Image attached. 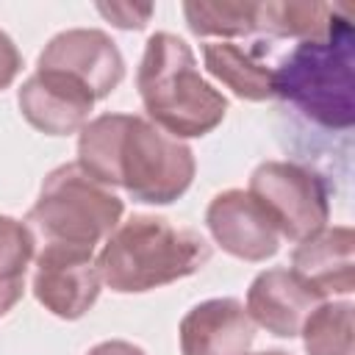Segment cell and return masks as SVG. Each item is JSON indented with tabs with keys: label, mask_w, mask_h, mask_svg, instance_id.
Listing matches in <instances>:
<instances>
[{
	"label": "cell",
	"mask_w": 355,
	"mask_h": 355,
	"mask_svg": "<svg viewBox=\"0 0 355 355\" xmlns=\"http://www.w3.org/2000/svg\"><path fill=\"white\" fill-rule=\"evenodd\" d=\"M105 186H122L136 202L169 205L194 180V153L136 114H100L80 128L78 161Z\"/></svg>",
	"instance_id": "obj_1"
},
{
	"label": "cell",
	"mask_w": 355,
	"mask_h": 355,
	"mask_svg": "<svg viewBox=\"0 0 355 355\" xmlns=\"http://www.w3.org/2000/svg\"><path fill=\"white\" fill-rule=\"evenodd\" d=\"M355 28L347 8L319 39L297 42L275 64V97L327 128L349 130L355 122Z\"/></svg>",
	"instance_id": "obj_2"
},
{
	"label": "cell",
	"mask_w": 355,
	"mask_h": 355,
	"mask_svg": "<svg viewBox=\"0 0 355 355\" xmlns=\"http://www.w3.org/2000/svg\"><path fill=\"white\" fill-rule=\"evenodd\" d=\"M211 258V244L191 227H178L164 216L133 214L103 241L97 269L103 286L116 294H141L200 272Z\"/></svg>",
	"instance_id": "obj_3"
},
{
	"label": "cell",
	"mask_w": 355,
	"mask_h": 355,
	"mask_svg": "<svg viewBox=\"0 0 355 355\" xmlns=\"http://www.w3.org/2000/svg\"><path fill=\"white\" fill-rule=\"evenodd\" d=\"M136 86L150 122L180 141L208 136L227 114V97L200 75L191 47L166 31L147 39Z\"/></svg>",
	"instance_id": "obj_4"
},
{
	"label": "cell",
	"mask_w": 355,
	"mask_h": 355,
	"mask_svg": "<svg viewBox=\"0 0 355 355\" xmlns=\"http://www.w3.org/2000/svg\"><path fill=\"white\" fill-rule=\"evenodd\" d=\"M122 214L125 202L111 186L94 180L78 164H61L42 180L25 222L44 244H69L94 252L122 222Z\"/></svg>",
	"instance_id": "obj_5"
},
{
	"label": "cell",
	"mask_w": 355,
	"mask_h": 355,
	"mask_svg": "<svg viewBox=\"0 0 355 355\" xmlns=\"http://www.w3.org/2000/svg\"><path fill=\"white\" fill-rule=\"evenodd\" d=\"M272 216L280 239L302 241L330 219V197L322 175L294 161H263L247 189Z\"/></svg>",
	"instance_id": "obj_6"
},
{
	"label": "cell",
	"mask_w": 355,
	"mask_h": 355,
	"mask_svg": "<svg viewBox=\"0 0 355 355\" xmlns=\"http://www.w3.org/2000/svg\"><path fill=\"white\" fill-rule=\"evenodd\" d=\"M100 269L92 250L44 244L33 266V294L58 319H80L100 297Z\"/></svg>",
	"instance_id": "obj_7"
},
{
	"label": "cell",
	"mask_w": 355,
	"mask_h": 355,
	"mask_svg": "<svg viewBox=\"0 0 355 355\" xmlns=\"http://www.w3.org/2000/svg\"><path fill=\"white\" fill-rule=\"evenodd\" d=\"M211 239L239 261H266L280 250V230L266 208L244 189L219 191L205 208Z\"/></svg>",
	"instance_id": "obj_8"
},
{
	"label": "cell",
	"mask_w": 355,
	"mask_h": 355,
	"mask_svg": "<svg viewBox=\"0 0 355 355\" xmlns=\"http://www.w3.org/2000/svg\"><path fill=\"white\" fill-rule=\"evenodd\" d=\"M36 67L78 78L97 100L108 97L125 78V58L116 42L97 28H69L55 33L39 53Z\"/></svg>",
	"instance_id": "obj_9"
},
{
	"label": "cell",
	"mask_w": 355,
	"mask_h": 355,
	"mask_svg": "<svg viewBox=\"0 0 355 355\" xmlns=\"http://www.w3.org/2000/svg\"><path fill=\"white\" fill-rule=\"evenodd\" d=\"M97 97L78 78L58 69H39L25 78L17 92V105L22 116L47 136L80 133L89 122Z\"/></svg>",
	"instance_id": "obj_10"
},
{
	"label": "cell",
	"mask_w": 355,
	"mask_h": 355,
	"mask_svg": "<svg viewBox=\"0 0 355 355\" xmlns=\"http://www.w3.org/2000/svg\"><path fill=\"white\" fill-rule=\"evenodd\" d=\"M324 302L297 272L291 269H263L247 288V313L252 324L263 327L277 338L300 336L305 319Z\"/></svg>",
	"instance_id": "obj_11"
},
{
	"label": "cell",
	"mask_w": 355,
	"mask_h": 355,
	"mask_svg": "<svg viewBox=\"0 0 355 355\" xmlns=\"http://www.w3.org/2000/svg\"><path fill=\"white\" fill-rule=\"evenodd\" d=\"M183 355H247L255 338V324L236 297H214L197 302L180 319Z\"/></svg>",
	"instance_id": "obj_12"
},
{
	"label": "cell",
	"mask_w": 355,
	"mask_h": 355,
	"mask_svg": "<svg viewBox=\"0 0 355 355\" xmlns=\"http://www.w3.org/2000/svg\"><path fill=\"white\" fill-rule=\"evenodd\" d=\"M355 233L347 225H324L308 239L297 241L291 252V272H297L324 300L352 294L355 288Z\"/></svg>",
	"instance_id": "obj_13"
},
{
	"label": "cell",
	"mask_w": 355,
	"mask_h": 355,
	"mask_svg": "<svg viewBox=\"0 0 355 355\" xmlns=\"http://www.w3.org/2000/svg\"><path fill=\"white\" fill-rule=\"evenodd\" d=\"M208 75L225 83L236 97L263 103L275 97V64L261 58V47L233 42H208L202 47Z\"/></svg>",
	"instance_id": "obj_14"
},
{
	"label": "cell",
	"mask_w": 355,
	"mask_h": 355,
	"mask_svg": "<svg viewBox=\"0 0 355 355\" xmlns=\"http://www.w3.org/2000/svg\"><path fill=\"white\" fill-rule=\"evenodd\" d=\"M344 6L316 0H266L258 3V33L272 39H319L330 31Z\"/></svg>",
	"instance_id": "obj_15"
},
{
	"label": "cell",
	"mask_w": 355,
	"mask_h": 355,
	"mask_svg": "<svg viewBox=\"0 0 355 355\" xmlns=\"http://www.w3.org/2000/svg\"><path fill=\"white\" fill-rule=\"evenodd\" d=\"M33 247L36 239L28 222L0 214V316H6L22 300Z\"/></svg>",
	"instance_id": "obj_16"
},
{
	"label": "cell",
	"mask_w": 355,
	"mask_h": 355,
	"mask_svg": "<svg viewBox=\"0 0 355 355\" xmlns=\"http://www.w3.org/2000/svg\"><path fill=\"white\" fill-rule=\"evenodd\" d=\"M183 17L194 36H219V42L258 33V3L252 0H189Z\"/></svg>",
	"instance_id": "obj_17"
},
{
	"label": "cell",
	"mask_w": 355,
	"mask_h": 355,
	"mask_svg": "<svg viewBox=\"0 0 355 355\" xmlns=\"http://www.w3.org/2000/svg\"><path fill=\"white\" fill-rule=\"evenodd\" d=\"M349 300H324L302 324L308 355H355V316Z\"/></svg>",
	"instance_id": "obj_18"
},
{
	"label": "cell",
	"mask_w": 355,
	"mask_h": 355,
	"mask_svg": "<svg viewBox=\"0 0 355 355\" xmlns=\"http://www.w3.org/2000/svg\"><path fill=\"white\" fill-rule=\"evenodd\" d=\"M97 11L122 31H139L150 22L155 8L150 3H100Z\"/></svg>",
	"instance_id": "obj_19"
},
{
	"label": "cell",
	"mask_w": 355,
	"mask_h": 355,
	"mask_svg": "<svg viewBox=\"0 0 355 355\" xmlns=\"http://www.w3.org/2000/svg\"><path fill=\"white\" fill-rule=\"evenodd\" d=\"M19 69H22L19 50L14 44V39L6 31H0V92L14 83V78L19 75Z\"/></svg>",
	"instance_id": "obj_20"
},
{
	"label": "cell",
	"mask_w": 355,
	"mask_h": 355,
	"mask_svg": "<svg viewBox=\"0 0 355 355\" xmlns=\"http://www.w3.org/2000/svg\"><path fill=\"white\" fill-rule=\"evenodd\" d=\"M86 355H147L141 347L122 341V338H111V341H100L97 347H92Z\"/></svg>",
	"instance_id": "obj_21"
},
{
	"label": "cell",
	"mask_w": 355,
	"mask_h": 355,
	"mask_svg": "<svg viewBox=\"0 0 355 355\" xmlns=\"http://www.w3.org/2000/svg\"><path fill=\"white\" fill-rule=\"evenodd\" d=\"M252 355H288V352H283V349H263V352H252Z\"/></svg>",
	"instance_id": "obj_22"
}]
</instances>
